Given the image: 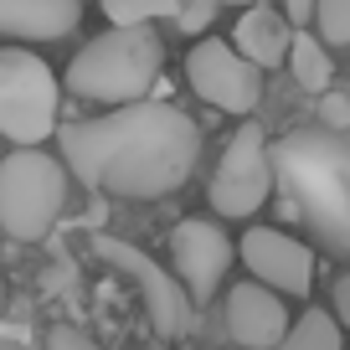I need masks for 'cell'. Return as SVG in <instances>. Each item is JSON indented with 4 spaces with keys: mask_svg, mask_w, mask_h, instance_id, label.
Instances as JSON below:
<instances>
[{
    "mask_svg": "<svg viewBox=\"0 0 350 350\" xmlns=\"http://www.w3.org/2000/svg\"><path fill=\"white\" fill-rule=\"evenodd\" d=\"M273 350H340V325H335V314L309 309L304 319H294V325H288V335L278 340Z\"/></svg>",
    "mask_w": 350,
    "mask_h": 350,
    "instance_id": "cell-15",
    "label": "cell"
},
{
    "mask_svg": "<svg viewBox=\"0 0 350 350\" xmlns=\"http://www.w3.org/2000/svg\"><path fill=\"white\" fill-rule=\"evenodd\" d=\"M0 299H5V284H0Z\"/></svg>",
    "mask_w": 350,
    "mask_h": 350,
    "instance_id": "cell-23",
    "label": "cell"
},
{
    "mask_svg": "<svg viewBox=\"0 0 350 350\" xmlns=\"http://www.w3.org/2000/svg\"><path fill=\"white\" fill-rule=\"evenodd\" d=\"M186 83H191L196 98H206L211 109H221V113H252L258 98H262V72L252 62H242L221 36H206V42L191 46Z\"/></svg>",
    "mask_w": 350,
    "mask_h": 350,
    "instance_id": "cell-7",
    "label": "cell"
},
{
    "mask_svg": "<svg viewBox=\"0 0 350 350\" xmlns=\"http://www.w3.org/2000/svg\"><path fill=\"white\" fill-rule=\"evenodd\" d=\"M83 21V0H0V36L57 42Z\"/></svg>",
    "mask_w": 350,
    "mask_h": 350,
    "instance_id": "cell-12",
    "label": "cell"
},
{
    "mask_svg": "<svg viewBox=\"0 0 350 350\" xmlns=\"http://www.w3.org/2000/svg\"><path fill=\"white\" fill-rule=\"evenodd\" d=\"M232 247H237V258L247 262L252 284H262L268 294L304 299L309 288H314V252H309L299 237H288V232H278V227H247V232H242V242H232Z\"/></svg>",
    "mask_w": 350,
    "mask_h": 350,
    "instance_id": "cell-9",
    "label": "cell"
},
{
    "mask_svg": "<svg viewBox=\"0 0 350 350\" xmlns=\"http://www.w3.org/2000/svg\"><path fill=\"white\" fill-rule=\"evenodd\" d=\"M93 247H98L103 262H113L119 273L134 278V288L144 294V309H150V319H154V329H160V335H191V325H196V309H191L186 288L175 284V278L165 273V268L150 258V252L134 247V242H124V237H98Z\"/></svg>",
    "mask_w": 350,
    "mask_h": 350,
    "instance_id": "cell-8",
    "label": "cell"
},
{
    "mask_svg": "<svg viewBox=\"0 0 350 350\" xmlns=\"http://www.w3.org/2000/svg\"><path fill=\"white\" fill-rule=\"evenodd\" d=\"M211 11H217L211 0H180V5H175V21H180V31H206Z\"/></svg>",
    "mask_w": 350,
    "mask_h": 350,
    "instance_id": "cell-19",
    "label": "cell"
},
{
    "mask_svg": "<svg viewBox=\"0 0 350 350\" xmlns=\"http://www.w3.org/2000/svg\"><path fill=\"white\" fill-rule=\"evenodd\" d=\"M211 5H278V0H211Z\"/></svg>",
    "mask_w": 350,
    "mask_h": 350,
    "instance_id": "cell-22",
    "label": "cell"
},
{
    "mask_svg": "<svg viewBox=\"0 0 350 350\" xmlns=\"http://www.w3.org/2000/svg\"><path fill=\"white\" fill-rule=\"evenodd\" d=\"M314 26H319V46L335 52L350 42V0H314Z\"/></svg>",
    "mask_w": 350,
    "mask_h": 350,
    "instance_id": "cell-17",
    "label": "cell"
},
{
    "mask_svg": "<svg viewBox=\"0 0 350 350\" xmlns=\"http://www.w3.org/2000/svg\"><path fill=\"white\" fill-rule=\"evenodd\" d=\"M113 26H150L154 16H175L180 0H98Z\"/></svg>",
    "mask_w": 350,
    "mask_h": 350,
    "instance_id": "cell-16",
    "label": "cell"
},
{
    "mask_svg": "<svg viewBox=\"0 0 350 350\" xmlns=\"http://www.w3.org/2000/svg\"><path fill=\"white\" fill-rule=\"evenodd\" d=\"M273 180L288 186L325 247H350V154L335 134H288L273 150Z\"/></svg>",
    "mask_w": 350,
    "mask_h": 350,
    "instance_id": "cell-2",
    "label": "cell"
},
{
    "mask_svg": "<svg viewBox=\"0 0 350 350\" xmlns=\"http://www.w3.org/2000/svg\"><path fill=\"white\" fill-rule=\"evenodd\" d=\"M319 124H325V134H345L350 129V93H319Z\"/></svg>",
    "mask_w": 350,
    "mask_h": 350,
    "instance_id": "cell-18",
    "label": "cell"
},
{
    "mask_svg": "<svg viewBox=\"0 0 350 350\" xmlns=\"http://www.w3.org/2000/svg\"><path fill=\"white\" fill-rule=\"evenodd\" d=\"M278 16L288 26H309L314 21V0H278Z\"/></svg>",
    "mask_w": 350,
    "mask_h": 350,
    "instance_id": "cell-21",
    "label": "cell"
},
{
    "mask_svg": "<svg viewBox=\"0 0 350 350\" xmlns=\"http://www.w3.org/2000/svg\"><path fill=\"white\" fill-rule=\"evenodd\" d=\"M288 42H294V26H288L273 5H247V11L237 16V31H232V52H237L242 62H252L258 72L262 67H268V72L284 67Z\"/></svg>",
    "mask_w": 350,
    "mask_h": 350,
    "instance_id": "cell-13",
    "label": "cell"
},
{
    "mask_svg": "<svg viewBox=\"0 0 350 350\" xmlns=\"http://www.w3.org/2000/svg\"><path fill=\"white\" fill-rule=\"evenodd\" d=\"M284 62L294 67V77H299L304 93H329V83H335V57H329L325 46H319V36H309V31H294Z\"/></svg>",
    "mask_w": 350,
    "mask_h": 350,
    "instance_id": "cell-14",
    "label": "cell"
},
{
    "mask_svg": "<svg viewBox=\"0 0 350 350\" xmlns=\"http://www.w3.org/2000/svg\"><path fill=\"white\" fill-rule=\"evenodd\" d=\"M232 258H237V247H232V237L217 227V221H201V217H186L180 227L170 232V262H175V284L186 288L191 304H206L211 294L221 288V278H227Z\"/></svg>",
    "mask_w": 350,
    "mask_h": 350,
    "instance_id": "cell-10",
    "label": "cell"
},
{
    "mask_svg": "<svg viewBox=\"0 0 350 350\" xmlns=\"http://www.w3.org/2000/svg\"><path fill=\"white\" fill-rule=\"evenodd\" d=\"M67 206V170L46 150H11L0 160V232L42 242Z\"/></svg>",
    "mask_w": 350,
    "mask_h": 350,
    "instance_id": "cell-4",
    "label": "cell"
},
{
    "mask_svg": "<svg viewBox=\"0 0 350 350\" xmlns=\"http://www.w3.org/2000/svg\"><path fill=\"white\" fill-rule=\"evenodd\" d=\"M273 150H268V134L258 129V124H242L237 134L227 139V150H221L217 160V175H211V211L227 221H247L262 211V201L273 196Z\"/></svg>",
    "mask_w": 350,
    "mask_h": 350,
    "instance_id": "cell-6",
    "label": "cell"
},
{
    "mask_svg": "<svg viewBox=\"0 0 350 350\" xmlns=\"http://www.w3.org/2000/svg\"><path fill=\"white\" fill-rule=\"evenodd\" d=\"M46 350H98L93 335H83L77 325H52L46 329Z\"/></svg>",
    "mask_w": 350,
    "mask_h": 350,
    "instance_id": "cell-20",
    "label": "cell"
},
{
    "mask_svg": "<svg viewBox=\"0 0 350 350\" xmlns=\"http://www.w3.org/2000/svg\"><path fill=\"white\" fill-rule=\"evenodd\" d=\"M57 103L62 88L52 67L26 46H0V134L16 150H42V139H52Z\"/></svg>",
    "mask_w": 350,
    "mask_h": 350,
    "instance_id": "cell-5",
    "label": "cell"
},
{
    "mask_svg": "<svg viewBox=\"0 0 350 350\" xmlns=\"http://www.w3.org/2000/svg\"><path fill=\"white\" fill-rule=\"evenodd\" d=\"M201 160V129L175 103H124L98 119L62 124V170L124 201H160L186 186Z\"/></svg>",
    "mask_w": 350,
    "mask_h": 350,
    "instance_id": "cell-1",
    "label": "cell"
},
{
    "mask_svg": "<svg viewBox=\"0 0 350 350\" xmlns=\"http://www.w3.org/2000/svg\"><path fill=\"white\" fill-rule=\"evenodd\" d=\"M160 67H165V42L154 26H109L67 62L62 83L72 98L124 109V103H139L160 83Z\"/></svg>",
    "mask_w": 350,
    "mask_h": 350,
    "instance_id": "cell-3",
    "label": "cell"
},
{
    "mask_svg": "<svg viewBox=\"0 0 350 350\" xmlns=\"http://www.w3.org/2000/svg\"><path fill=\"white\" fill-rule=\"evenodd\" d=\"M288 304L278 294H268L262 284H237L227 294V335L242 350H273L288 335Z\"/></svg>",
    "mask_w": 350,
    "mask_h": 350,
    "instance_id": "cell-11",
    "label": "cell"
}]
</instances>
